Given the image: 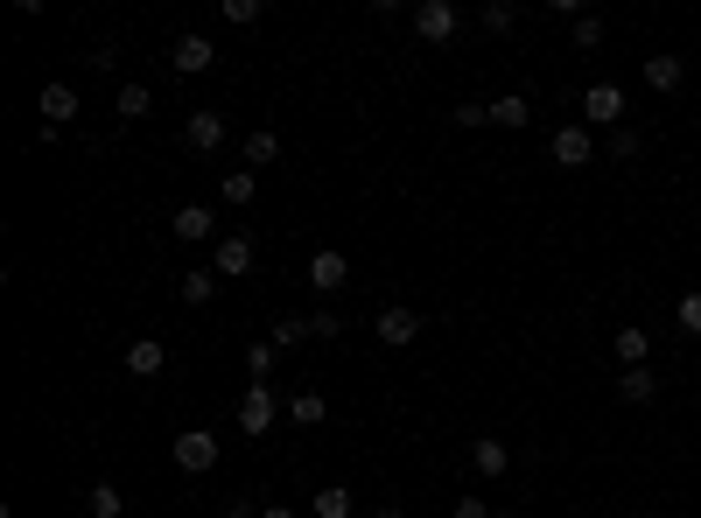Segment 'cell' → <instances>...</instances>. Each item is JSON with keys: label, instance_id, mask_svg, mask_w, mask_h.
I'll return each instance as SVG.
<instances>
[{"label": "cell", "instance_id": "20", "mask_svg": "<svg viewBox=\"0 0 701 518\" xmlns=\"http://www.w3.org/2000/svg\"><path fill=\"white\" fill-rule=\"evenodd\" d=\"M274 162H281V133L274 126L245 133V168H274Z\"/></svg>", "mask_w": 701, "mask_h": 518}, {"label": "cell", "instance_id": "30", "mask_svg": "<svg viewBox=\"0 0 701 518\" xmlns=\"http://www.w3.org/2000/svg\"><path fill=\"white\" fill-rule=\"evenodd\" d=\"M224 22H232V29H253V22H260V0H224Z\"/></svg>", "mask_w": 701, "mask_h": 518}, {"label": "cell", "instance_id": "13", "mask_svg": "<svg viewBox=\"0 0 701 518\" xmlns=\"http://www.w3.org/2000/svg\"><path fill=\"white\" fill-rule=\"evenodd\" d=\"M168 232H176L183 245H204V239L218 232V224H211V203H183L176 218H168Z\"/></svg>", "mask_w": 701, "mask_h": 518}, {"label": "cell", "instance_id": "5", "mask_svg": "<svg viewBox=\"0 0 701 518\" xmlns=\"http://www.w3.org/2000/svg\"><path fill=\"white\" fill-rule=\"evenodd\" d=\"M274 414H281V399H274V386H245V399H239V434H267L274 428Z\"/></svg>", "mask_w": 701, "mask_h": 518}, {"label": "cell", "instance_id": "8", "mask_svg": "<svg viewBox=\"0 0 701 518\" xmlns=\"http://www.w3.org/2000/svg\"><path fill=\"white\" fill-rule=\"evenodd\" d=\"M457 22H463V14L449 8V0H421V8H414V35H421V43H449Z\"/></svg>", "mask_w": 701, "mask_h": 518}, {"label": "cell", "instance_id": "27", "mask_svg": "<svg viewBox=\"0 0 701 518\" xmlns=\"http://www.w3.org/2000/svg\"><path fill=\"white\" fill-rule=\"evenodd\" d=\"M316 518H351V491L344 484H324V491H316Z\"/></svg>", "mask_w": 701, "mask_h": 518}, {"label": "cell", "instance_id": "17", "mask_svg": "<svg viewBox=\"0 0 701 518\" xmlns=\"http://www.w3.org/2000/svg\"><path fill=\"white\" fill-rule=\"evenodd\" d=\"M470 470H478V476H505V470H513V449H505V441H470Z\"/></svg>", "mask_w": 701, "mask_h": 518}, {"label": "cell", "instance_id": "28", "mask_svg": "<svg viewBox=\"0 0 701 518\" xmlns=\"http://www.w3.org/2000/svg\"><path fill=\"white\" fill-rule=\"evenodd\" d=\"M267 343L274 351H295V343H309V322H295V316H281L274 330H267Z\"/></svg>", "mask_w": 701, "mask_h": 518}, {"label": "cell", "instance_id": "32", "mask_svg": "<svg viewBox=\"0 0 701 518\" xmlns=\"http://www.w3.org/2000/svg\"><path fill=\"white\" fill-rule=\"evenodd\" d=\"M673 316H680V330H688V337H701V295H680Z\"/></svg>", "mask_w": 701, "mask_h": 518}, {"label": "cell", "instance_id": "3", "mask_svg": "<svg viewBox=\"0 0 701 518\" xmlns=\"http://www.w3.org/2000/svg\"><path fill=\"white\" fill-rule=\"evenodd\" d=\"M547 155H555V168H590L596 162V133L590 126H555V141H547Z\"/></svg>", "mask_w": 701, "mask_h": 518}, {"label": "cell", "instance_id": "37", "mask_svg": "<svg viewBox=\"0 0 701 518\" xmlns=\"http://www.w3.org/2000/svg\"><path fill=\"white\" fill-rule=\"evenodd\" d=\"M260 518H295V511L288 505H260Z\"/></svg>", "mask_w": 701, "mask_h": 518}, {"label": "cell", "instance_id": "1", "mask_svg": "<svg viewBox=\"0 0 701 518\" xmlns=\"http://www.w3.org/2000/svg\"><path fill=\"white\" fill-rule=\"evenodd\" d=\"M168 455H176L183 476H204V470H218V434L211 428H183L176 441H168Z\"/></svg>", "mask_w": 701, "mask_h": 518}, {"label": "cell", "instance_id": "39", "mask_svg": "<svg viewBox=\"0 0 701 518\" xmlns=\"http://www.w3.org/2000/svg\"><path fill=\"white\" fill-rule=\"evenodd\" d=\"M491 518H519V511H491Z\"/></svg>", "mask_w": 701, "mask_h": 518}, {"label": "cell", "instance_id": "18", "mask_svg": "<svg viewBox=\"0 0 701 518\" xmlns=\"http://www.w3.org/2000/svg\"><path fill=\"white\" fill-rule=\"evenodd\" d=\"M611 351H617V364H624V372H632V364H646V357H653V337L632 322V330H617V337H611Z\"/></svg>", "mask_w": 701, "mask_h": 518}, {"label": "cell", "instance_id": "15", "mask_svg": "<svg viewBox=\"0 0 701 518\" xmlns=\"http://www.w3.org/2000/svg\"><path fill=\"white\" fill-rule=\"evenodd\" d=\"M617 399H624V407H646V399H659L653 364H632V372H617Z\"/></svg>", "mask_w": 701, "mask_h": 518}, {"label": "cell", "instance_id": "31", "mask_svg": "<svg viewBox=\"0 0 701 518\" xmlns=\"http://www.w3.org/2000/svg\"><path fill=\"white\" fill-rule=\"evenodd\" d=\"M638 155V126H617L611 133V162H632Z\"/></svg>", "mask_w": 701, "mask_h": 518}, {"label": "cell", "instance_id": "2", "mask_svg": "<svg viewBox=\"0 0 701 518\" xmlns=\"http://www.w3.org/2000/svg\"><path fill=\"white\" fill-rule=\"evenodd\" d=\"M211 64H218V49H211V35H204V29H183L176 43H168V70H176V78H204Z\"/></svg>", "mask_w": 701, "mask_h": 518}, {"label": "cell", "instance_id": "22", "mask_svg": "<svg viewBox=\"0 0 701 518\" xmlns=\"http://www.w3.org/2000/svg\"><path fill=\"white\" fill-rule=\"evenodd\" d=\"M147 106H155V91H147V85H120V99H112V112H120L127 126L147 120Z\"/></svg>", "mask_w": 701, "mask_h": 518}, {"label": "cell", "instance_id": "9", "mask_svg": "<svg viewBox=\"0 0 701 518\" xmlns=\"http://www.w3.org/2000/svg\"><path fill=\"white\" fill-rule=\"evenodd\" d=\"M183 141L197 147V155H218V147L232 141V126H224V112H189V120H183Z\"/></svg>", "mask_w": 701, "mask_h": 518}, {"label": "cell", "instance_id": "10", "mask_svg": "<svg viewBox=\"0 0 701 518\" xmlns=\"http://www.w3.org/2000/svg\"><path fill=\"white\" fill-rule=\"evenodd\" d=\"M344 280H351V260L337 253V245H316V253H309V287L330 295V287H344Z\"/></svg>", "mask_w": 701, "mask_h": 518}, {"label": "cell", "instance_id": "6", "mask_svg": "<svg viewBox=\"0 0 701 518\" xmlns=\"http://www.w3.org/2000/svg\"><path fill=\"white\" fill-rule=\"evenodd\" d=\"M211 274H218V280L253 274V239H245V232H224V239L211 245Z\"/></svg>", "mask_w": 701, "mask_h": 518}, {"label": "cell", "instance_id": "34", "mask_svg": "<svg viewBox=\"0 0 701 518\" xmlns=\"http://www.w3.org/2000/svg\"><path fill=\"white\" fill-rule=\"evenodd\" d=\"M457 126H491V106H457Z\"/></svg>", "mask_w": 701, "mask_h": 518}, {"label": "cell", "instance_id": "4", "mask_svg": "<svg viewBox=\"0 0 701 518\" xmlns=\"http://www.w3.org/2000/svg\"><path fill=\"white\" fill-rule=\"evenodd\" d=\"M582 126H590V133L611 126V133H617V126H624V91H617V85H590V91H582Z\"/></svg>", "mask_w": 701, "mask_h": 518}, {"label": "cell", "instance_id": "11", "mask_svg": "<svg viewBox=\"0 0 701 518\" xmlns=\"http://www.w3.org/2000/svg\"><path fill=\"white\" fill-rule=\"evenodd\" d=\"M127 372H134V378H162L168 372V343L162 337H134V343H127Z\"/></svg>", "mask_w": 701, "mask_h": 518}, {"label": "cell", "instance_id": "33", "mask_svg": "<svg viewBox=\"0 0 701 518\" xmlns=\"http://www.w3.org/2000/svg\"><path fill=\"white\" fill-rule=\"evenodd\" d=\"M309 337H324V343H330V337H344V322H337L330 309H316V316H309Z\"/></svg>", "mask_w": 701, "mask_h": 518}, {"label": "cell", "instance_id": "16", "mask_svg": "<svg viewBox=\"0 0 701 518\" xmlns=\"http://www.w3.org/2000/svg\"><path fill=\"white\" fill-rule=\"evenodd\" d=\"M218 274H211V266H197V274H183V287H176V295H183V309H211V301H218Z\"/></svg>", "mask_w": 701, "mask_h": 518}, {"label": "cell", "instance_id": "35", "mask_svg": "<svg viewBox=\"0 0 701 518\" xmlns=\"http://www.w3.org/2000/svg\"><path fill=\"white\" fill-rule=\"evenodd\" d=\"M457 518H491V505H484V497H470V491H463V497H457Z\"/></svg>", "mask_w": 701, "mask_h": 518}, {"label": "cell", "instance_id": "7", "mask_svg": "<svg viewBox=\"0 0 701 518\" xmlns=\"http://www.w3.org/2000/svg\"><path fill=\"white\" fill-rule=\"evenodd\" d=\"M372 330H379V343H386V351H407V343L421 337V316H414L407 301H393V309H379Z\"/></svg>", "mask_w": 701, "mask_h": 518}, {"label": "cell", "instance_id": "38", "mask_svg": "<svg viewBox=\"0 0 701 518\" xmlns=\"http://www.w3.org/2000/svg\"><path fill=\"white\" fill-rule=\"evenodd\" d=\"M372 518H407V511H401V505H379V511H372Z\"/></svg>", "mask_w": 701, "mask_h": 518}, {"label": "cell", "instance_id": "24", "mask_svg": "<svg viewBox=\"0 0 701 518\" xmlns=\"http://www.w3.org/2000/svg\"><path fill=\"white\" fill-rule=\"evenodd\" d=\"M85 511H91V518H127V497L112 491V484H91V491H85Z\"/></svg>", "mask_w": 701, "mask_h": 518}, {"label": "cell", "instance_id": "23", "mask_svg": "<svg viewBox=\"0 0 701 518\" xmlns=\"http://www.w3.org/2000/svg\"><path fill=\"white\" fill-rule=\"evenodd\" d=\"M478 29H484V35H513V29H519V8H505V0H484V8H478Z\"/></svg>", "mask_w": 701, "mask_h": 518}, {"label": "cell", "instance_id": "26", "mask_svg": "<svg viewBox=\"0 0 701 518\" xmlns=\"http://www.w3.org/2000/svg\"><path fill=\"white\" fill-rule=\"evenodd\" d=\"M274 364H281L274 343H253V351H245V372H253V386H274Z\"/></svg>", "mask_w": 701, "mask_h": 518}, {"label": "cell", "instance_id": "12", "mask_svg": "<svg viewBox=\"0 0 701 518\" xmlns=\"http://www.w3.org/2000/svg\"><path fill=\"white\" fill-rule=\"evenodd\" d=\"M70 120H78V85H64V78H56V85H43V126H56V133H64Z\"/></svg>", "mask_w": 701, "mask_h": 518}, {"label": "cell", "instance_id": "21", "mask_svg": "<svg viewBox=\"0 0 701 518\" xmlns=\"http://www.w3.org/2000/svg\"><path fill=\"white\" fill-rule=\"evenodd\" d=\"M324 414H330L324 393H295V399H288V420H295V428H324Z\"/></svg>", "mask_w": 701, "mask_h": 518}, {"label": "cell", "instance_id": "29", "mask_svg": "<svg viewBox=\"0 0 701 518\" xmlns=\"http://www.w3.org/2000/svg\"><path fill=\"white\" fill-rule=\"evenodd\" d=\"M568 35H576V49H596L603 43V14H576V29H568Z\"/></svg>", "mask_w": 701, "mask_h": 518}, {"label": "cell", "instance_id": "36", "mask_svg": "<svg viewBox=\"0 0 701 518\" xmlns=\"http://www.w3.org/2000/svg\"><path fill=\"white\" fill-rule=\"evenodd\" d=\"M224 518H260V505H253V497H232V505H224Z\"/></svg>", "mask_w": 701, "mask_h": 518}, {"label": "cell", "instance_id": "19", "mask_svg": "<svg viewBox=\"0 0 701 518\" xmlns=\"http://www.w3.org/2000/svg\"><path fill=\"white\" fill-rule=\"evenodd\" d=\"M526 120H534L526 91H499V99H491V126H526Z\"/></svg>", "mask_w": 701, "mask_h": 518}, {"label": "cell", "instance_id": "14", "mask_svg": "<svg viewBox=\"0 0 701 518\" xmlns=\"http://www.w3.org/2000/svg\"><path fill=\"white\" fill-rule=\"evenodd\" d=\"M638 78H646L659 99H667V91H680L688 85V64H680V56H646V70H638Z\"/></svg>", "mask_w": 701, "mask_h": 518}, {"label": "cell", "instance_id": "25", "mask_svg": "<svg viewBox=\"0 0 701 518\" xmlns=\"http://www.w3.org/2000/svg\"><path fill=\"white\" fill-rule=\"evenodd\" d=\"M253 197H260V176H253V168H232V176H224V203L245 210Z\"/></svg>", "mask_w": 701, "mask_h": 518}]
</instances>
